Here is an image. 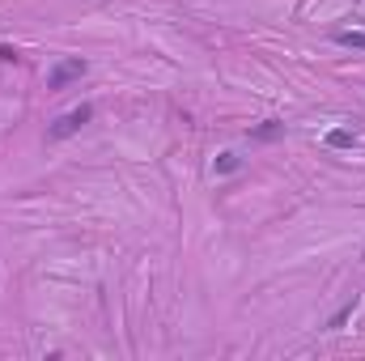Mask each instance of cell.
<instances>
[{"mask_svg": "<svg viewBox=\"0 0 365 361\" xmlns=\"http://www.w3.org/2000/svg\"><path fill=\"white\" fill-rule=\"evenodd\" d=\"M327 145H332V149H352V145H357V132L336 128V132H327Z\"/></svg>", "mask_w": 365, "mask_h": 361, "instance_id": "5", "label": "cell"}, {"mask_svg": "<svg viewBox=\"0 0 365 361\" xmlns=\"http://www.w3.org/2000/svg\"><path fill=\"white\" fill-rule=\"evenodd\" d=\"M276 136H285V124H276V119H268V124L251 128V140H276Z\"/></svg>", "mask_w": 365, "mask_h": 361, "instance_id": "3", "label": "cell"}, {"mask_svg": "<svg viewBox=\"0 0 365 361\" xmlns=\"http://www.w3.org/2000/svg\"><path fill=\"white\" fill-rule=\"evenodd\" d=\"M85 68H89V64H85L81 56H73V60H60L56 68H51V77H47V89H64L68 81H81V77H85Z\"/></svg>", "mask_w": 365, "mask_h": 361, "instance_id": "2", "label": "cell"}, {"mask_svg": "<svg viewBox=\"0 0 365 361\" xmlns=\"http://www.w3.org/2000/svg\"><path fill=\"white\" fill-rule=\"evenodd\" d=\"M352 311H357V293H352V302H344V306H340V311L332 315V323H327V332H340V327H344V323L352 319Z\"/></svg>", "mask_w": 365, "mask_h": 361, "instance_id": "4", "label": "cell"}, {"mask_svg": "<svg viewBox=\"0 0 365 361\" xmlns=\"http://www.w3.org/2000/svg\"><path fill=\"white\" fill-rule=\"evenodd\" d=\"M0 60H5V64H13V60H17V51H13V47H0Z\"/></svg>", "mask_w": 365, "mask_h": 361, "instance_id": "8", "label": "cell"}, {"mask_svg": "<svg viewBox=\"0 0 365 361\" xmlns=\"http://www.w3.org/2000/svg\"><path fill=\"white\" fill-rule=\"evenodd\" d=\"M94 119V107H89V102H81V107L77 111H68V115H60L56 124H51L47 128V140H68V136H77L85 124Z\"/></svg>", "mask_w": 365, "mask_h": 361, "instance_id": "1", "label": "cell"}, {"mask_svg": "<svg viewBox=\"0 0 365 361\" xmlns=\"http://www.w3.org/2000/svg\"><path fill=\"white\" fill-rule=\"evenodd\" d=\"M336 43L340 47H352V51H365V30H340Z\"/></svg>", "mask_w": 365, "mask_h": 361, "instance_id": "6", "label": "cell"}, {"mask_svg": "<svg viewBox=\"0 0 365 361\" xmlns=\"http://www.w3.org/2000/svg\"><path fill=\"white\" fill-rule=\"evenodd\" d=\"M242 166V158H238V153H221V158L213 162V175H234Z\"/></svg>", "mask_w": 365, "mask_h": 361, "instance_id": "7", "label": "cell"}]
</instances>
